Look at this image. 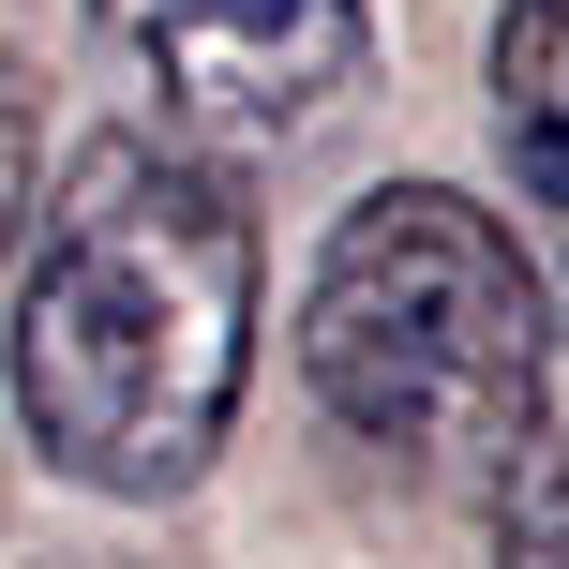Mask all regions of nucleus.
I'll use <instances>...</instances> for the list:
<instances>
[{
  "label": "nucleus",
  "mask_w": 569,
  "mask_h": 569,
  "mask_svg": "<svg viewBox=\"0 0 569 569\" xmlns=\"http://www.w3.org/2000/svg\"><path fill=\"white\" fill-rule=\"evenodd\" d=\"M0 256H30V90L0 60Z\"/></svg>",
  "instance_id": "6"
},
{
  "label": "nucleus",
  "mask_w": 569,
  "mask_h": 569,
  "mask_svg": "<svg viewBox=\"0 0 569 569\" xmlns=\"http://www.w3.org/2000/svg\"><path fill=\"white\" fill-rule=\"evenodd\" d=\"M555 345L569 330L540 300V256H525L480 196H450V180H375V196L315 240L300 390L330 405L345 450H375L420 495H450V480L495 495L510 435L540 420Z\"/></svg>",
  "instance_id": "2"
},
{
  "label": "nucleus",
  "mask_w": 569,
  "mask_h": 569,
  "mask_svg": "<svg viewBox=\"0 0 569 569\" xmlns=\"http://www.w3.org/2000/svg\"><path fill=\"white\" fill-rule=\"evenodd\" d=\"M150 120L196 150H284L360 90L375 0H90Z\"/></svg>",
  "instance_id": "3"
},
{
  "label": "nucleus",
  "mask_w": 569,
  "mask_h": 569,
  "mask_svg": "<svg viewBox=\"0 0 569 569\" xmlns=\"http://www.w3.org/2000/svg\"><path fill=\"white\" fill-rule=\"evenodd\" d=\"M256 375V210L226 150L196 136H106L30 210L16 315H0V390L30 450L76 495H180L240 420Z\"/></svg>",
  "instance_id": "1"
},
{
  "label": "nucleus",
  "mask_w": 569,
  "mask_h": 569,
  "mask_svg": "<svg viewBox=\"0 0 569 569\" xmlns=\"http://www.w3.org/2000/svg\"><path fill=\"white\" fill-rule=\"evenodd\" d=\"M495 569H569V345L540 375V420L495 465Z\"/></svg>",
  "instance_id": "5"
},
{
  "label": "nucleus",
  "mask_w": 569,
  "mask_h": 569,
  "mask_svg": "<svg viewBox=\"0 0 569 569\" xmlns=\"http://www.w3.org/2000/svg\"><path fill=\"white\" fill-rule=\"evenodd\" d=\"M480 90H495V150H510V196L540 210V226H555V256H569V0H510V16H495Z\"/></svg>",
  "instance_id": "4"
}]
</instances>
